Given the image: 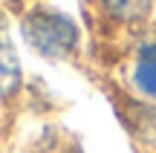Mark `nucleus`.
Wrapping results in <instances>:
<instances>
[{
    "instance_id": "f257e3e1",
    "label": "nucleus",
    "mask_w": 156,
    "mask_h": 153,
    "mask_svg": "<svg viewBox=\"0 0 156 153\" xmlns=\"http://www.w3.org/2000/svg\"><path fill=\"white\" fill-rule=\"evenodd\" d=\"M23 35L32 43V49H38L44 58H52V61L67 58L78 46V26L61 12H29L23 20Z\"/></svg>"
},
{
    "instance_id": "f03ea898",
    "label": "nucleus",
    "mask_w": 156,
    "mask_h": 153,
    "mask_svg": "<svg viewBox=\"0 0 156 153\" xmlns=\"http://www.w3.org/2000/svg\"><path fill=\"white\" fill-rule=\"evenodd\" d=\"M133 81L147 98H156V43H145L139 49Z\"/></svg>"
},
{
    "instance_id": "7ed1b4c3",
    "label": "nucleus",
    "mask_w": 156,
    "mask_h": 153,
    "mask_svg": "<svg viewBox=\"0 0 156 153\" xmlns=\"http://www.w3.org/2000/svg\"><path fill=\"white\" fill-rule=\"evenodd\" d=\"M104 9L122 23H136L147 17L151 0H104Z\"/></svg>"
},
{
    "instance_id": "20e7f679",
    "label": "nucleus",
    "mask_w": 156,
    "mask_h": 153,
    "mask_svg": "<svg viewBox=\"0 0 156 153\" xmlns=\"http://www.w3.org/2000/svg\"><path fill=\"white\" fill-rule=\"evenodd\" d=\"M20 81V72H17V58L15 52L9 49V43H0V92H12Z\"/></svg>"
}]
</instances>
